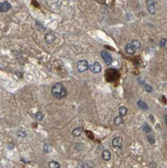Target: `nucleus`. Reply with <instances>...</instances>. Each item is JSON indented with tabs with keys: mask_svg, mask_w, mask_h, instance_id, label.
Returning <instances> with one entry per match:
<instances>
[{
	"mask_svg": "<svg viewBox=\"0 0 167 168\" xmlns=\"http://www.w3.org/2000/svg\"><path fill=\"white\" fill-rule=\"evenodd\" d=\"M67 92L61 83H55L51 88V95L56 99H61L66 96Z\"/></svg>",
	"mask_w": 167,
	"mask_h": 168,
	"instance_id": "f257e3e1",
	"label": "nucleus"
},
{
	"mask_svg": "<svg viewBox=\"0 0 167 168\" xmlns=\"http://www.w3.org/2000/svg\"><path fill=\"white\" fill-rule=\"evenodd\" d=\"M147 3V10L150 14L155 15L156 14V3L154 0H147L146 1Z\"/></svg>",
	"mask_w": 167,
	"mask_h": 168,
	"instance_id": "f03ea898",
	"label": "nucleus"
},
{
	"mask_svg": "<svg viewBox=\"0 0 167 168\" xmlns=\"http://www.w3.org/2000/svg\"><path fill=\"white\" fill-rule=\"evenodd\" d=\"M76 68H77V70H78L79 72H82V71L87 70V69L89 68V63H88V61L85 60V59L79 60V61L77 62V64H76Z\"/></svg>",
	"mask_w": 167,
	"mask_h": 168,
	"instance_id": "7ed1b4c3",
	"label": "nucleus"
},
{
	"mask_svg": "<svg viewBox=\"0 0 167 168\" xmlns=\"http://www.w3.org/2000/svg\"><path fill=\"white\" fill-rule=\"evenodd\" d=\"M89 68H90V70H91L92 72H94V73H99V72L102 71V65H101V63L98 62V61H95L94 63H92V64L89 66Z\"/></svg>",
	"mask_w": 167,
	"mask_h": 168,
	"instance_id": "20e7f679",
	"label": "nucleus"
},
{
	"mask_svg": "<svg viewBox=\"0 0 167 168\" xmlns=\"http://www.w3.org/2000/svg\"><path fill=\"white\" fill-rule=\"evenodd\" d=\"M101 55H102L104 61H105L107 64H111V63H112L113 57H112V55H111L107 50H102V51H101Z\"/></svg>",
	"mask_w": 167,
	"mask_h": 168,
	"instance_id": "39448f33",
	"label": "nucleus"
},
{
	"mask_svg": "<svg viewBox=\"0 0 167 168\" xmlns=\"http://www.w3.org/2000/svg\"><path fill=\"white\" fill-rule=\"evenodd\" d=\"M11 8V4L8 1L0 2V12H7Z\"/></svg>",
	"mask_w": 167,
	"mask_h": 168,
	"instance_id": "423d86ee",
	"label": "nucleus"
},
{
	"mask_svg": "<svg viewBox=\"0 0 167 168\" xmlns=\"http://www.w3.org/2000/svg\"><path fill=\"white\" fill-rule=\"evenodd\" d=\"M113 146L115 148H122V145H123V139L121 137H116L113 139V142H112Z\"/></svg>",
	"mask_w": 167,
	"mask_h": 168,
	"instance_id": "0eeeda50",
	"label": "nucleus"
},
{
	"mask_svg": "<svg viewBox=\"0 0 167 168\" xmlns=\"http://www.w3.org/2000/svg\"><path fill=\"white\" fill-rule=\"evenodd\" d=\"M125 50H126V52H127L129 55H134L135 52H136V49L133 47V45H132L131 43H127V44L125 45Z\"/></svg>",
	"mask_w": 167,
	"mask_h": 168,
	"instance_id": "6e6552de",
	"label": "nucleus"
},
{
	"mask_svg": "<svg viewBox=\"0 0 167 168\" xmlns=\"http://www.w3.org/2000/svg\"><path fill=\"white\" fill-rule=\"evenodd\" d=\"M44 39H45V41H46L47 43H52V42L55 40V35H54L53 33H51V32L46 33L45 36H44Z\"/></svg>",
	"mask_w": 167,
	"mask_h": 168,
	"instance_id": "1a4fd4ad",
	"label": "nucleus"
},
{
	"mask_svg": "<svg viewBox=\"0 0 167 168\" xmlns=\"http://www.w3.org/2000/svg\"><path fill=\"white\" fill-rule=\"evenodd\" d=\"M137 106L140 108V110H143V111H147L148 110V105L142 100H139L137 102Z\"/></svg>",
	"mask_w": 167,
	"mask_h": 168,
	"instance_id": "9d476101",
	"label": "nucleus"
},
{
	"mask_svg": "<svg viewBox=\"0 0 167 168\" xmlns=\"http://www.w3.org/2000/svg\"><path fill=\"white\" fill-rule=\"evenodd\" d=\"M124 123V118L122 117V116H116L115 117V119H114V124L116 125V126H120V125H122Z\"/></svg>",
	"mask_w": 167,
	"mask_h": 168,
	"instance_id": "9b49d317",
	"label": "nucleus"
},
{
	"mask_svg": "<svg viewBox=\"0 0 167 168\" xmlns=\"http://www.w3.org/2000/svg\"><path fill=\"white\" fill-rule=\"evenodd\" d=\"M102 158H103L104 160H106V161L110 160V159H111V152H110L109 150H104V151L102 152Z\"/></svg>",
	"mask_w": 167,
	"mask_h": 168,
	"instance_id": "f8f14e48",
	"label": "nucleus"
},
{
	"mask_svg": "<svg viewBox=\"0 0 167 168\" xmlns=\"http://www.w3.org/2000/svg\"><path fill=\"white\" fill-rule=\"evenodd\" d=\"M81 132H82V128H81V127H77V128H75V129L72 130L71 134H72V136H74V137H78V136L81 134Z\"/></svg>",
	"mask_w": 167,
	"mask_h": 168,
	"instance_id": "ddd939ff",
	"label": "nucleus"
},
{
	"mask_svg": "<svg viewBox=\"0 0 167 168\" xmlns=\"http://www.w3.org/2000/svg\"><path fill=\"white\" fill-rule=\"evenodd\" d=\"M131 44L133 45V47H134L136 50L140 49V47H141V42H140L138 39H133L132 42H131Z\"/></svg>",
	"mask_w": 167,
	"mask_h": 168,
	"instance_id": "4468645a",
	"label": "nucleus"
},
{
	"mask_svg": "<svg viewBox=\"0 0 167 168\" xmlns=\"http://www.w3.org/2000/svg\"><path fill=\"white\" fill-rule=\"evenodd\" d=\"M127 113H128V110H127L126 107H120V109H119V115L120 116L124 117V116L127 115Z\"/></svg>",
	"mask_w": 167,
	"mask_h": 168,
	"instance_id": "2eb2a0df",
	"label": "nucleus"
},
{
	"mask_svg": "<svg viewBox=\"0 0 167 168\" xmlns=\"http://www.w3.org/2000/svg\"><path fill=\"white\" fill-rule=\"evenodd\" d=\"M142 130L145 132V133H151V131H152V129H151V127L147 124V123H145V124H143V126H142Z\"/></svg>",
	"mask_w": 167,
	"mask_h": 168,
	"instance_id": "dca6fc26",
	"label": "nucleus"
},
{
	"mask_svg": "<svg viewBox=\"0 0 167 168\" xmlns=\"http://www.w3.org/2000/svg\"><path fill=\"white\" fill-rule=\"evenodd\" d=\"M147 140H148V142H149L150 144H154V143H155V137H154V135L148 133V135H147Z\"/></svg>",
	"mask_w": 167,
	"mask_h": 168,
	"instance_id": "f3484780",
	"label": "nucleus"
},
{
	"mask_svg": "<svg viewBox=\"0 0 167 168\" xmlns=\"http://www.w3.org/2000/svg\"><path fill=\"white\" fill-rule=\"evenodd\" d=\"M26 135H27L26 131H24V130H22V129H20V130H18V131H17V136H18V137L25 138V137H26Z\"/></svg>",
	"mask_w": 167,
	"mask_h": 168,
	"instance_id": "a211bd4d",
	"label": "nucleus"
},
{
	"mask_svg": "<svg viewBox=\"0 0 167 168\" xmlns=\"http://www.w3.org/2000/svg\"><path fill=\"white\" fill-rule=\"evenodd\" d=\"M48 166H49L50 168H58V167H60L59 163L56 162V161H50L49 164H48Z\"/></svg>",
	"mask_w": 167,
	"mask_h": 168,
	"instance_id": "6ab92c4d",
	"label": "nucleus"
},
{
	"mask_svg": "<svg viewBox=\"0 0 167 168\" xmlns=\"http://www.w3.org/2000/svg\"><path fill=\"white\" fill-rule=\"evenodd\" d=\"M160 46H161L162 48H164V49L167 50V39H166V38H162V39L160 40Z\"/></svg>",
	"mask_w": 167,
	"mask_h": 168,
	"instance_id": "aec40b11",
	"label": "nucleus"
},
{
	"mask_svg": "<svg viewBox=\"0 0 167 168\" xmlns=\"http://www.w3.org/2000/svg\"><path fill=\"white\" fill-rule=\"evenodd\" d=\"M93 163H91V162H84V163H80V164H78V166L77 167H93Z\"/></svg>",
	"mask_w": 167,
	"mask_h": 168,
	"instance_id": "412c9836",
	"label": "nucleus"
},
{
	"mask_svg": "<svg viewBox=\"0 0 167 168\" xmlns=\"http://www.w3.org/2000/svg\"><path fill=\"white\" fill-rule=\"evenodd\" d=\"M43 118H44L43 113H41V112H37V113L35 114V119H36L37 121H41Z\"/></svg>",
	"mask_w": 167,
	"mask_h": 168,
	"instance_id": "4be33fe9",
	"label": "nucleus"
},
{
	"mask_svg": "<svg viewBox=\"0 0 167 168\" xmlns=\"http://www.w3.org/2000/svg\"><path fill=\"white\" fill-rule=\"evenodd\" d=\"M144 89L147 93H152L153 92V88L150 85H148V83H144Z\"/></svg>",
	"mask_w": 167,
	"mask_h": 168,
	"instance_id": "5701e85b",
	"label": "nucleus"
},
{
	"mask_svg": "<svg viewBox=\"0 0 167 168\" xmlns=\"http://www.w3.org/2000/svg\"><path fill=\"white\" fill-rule=\"evenodd\" d=\"M50 149H51V147H50L48 144H45V145H44V147H43V151H44L45 153H48Z\"/></svg>",
	"mask_w": 167,
	"mask_h": 168,
	"instance_id": "b1692460",
	"label": "nucleus"
},
{
	"mask_svg": "<svg viewBox=\"0 0 167 168\" xmlns=\"http://www.w3.org/2000/svg\"><path fill=\"white\" fill-rule=\"evenodd\" d=\"M138 82L140 83V85H143V86H144V83H145V82H144V79H143L142 77H140V76L138 77Z\"/></svg>",
	"mask_w": 167,
	"mask_h": 168,
	"instance_id": "393cba45",
	"label": "nucleus"
},
{
	"mask_svg": "<svg viewBox=\"0 0 167 168\" xmlns=\"http://www.w3.org/2000/svg\"><path fill=\"white\" fill-rule=\"evenodd\" d=\"M149 167H157V164H156V163H150V164H149Z\"/></svg>",
	"mask_w": 167,
	"mask_h": 168,
	"instance_id": "a878e982",
	"label": "nucleus"
},
{
	"mask_svg": "<svg viewBox=\"0 0 167 168\" xmlns=\"http://www.w3.org/2000/svg\"><path fill=\"white\" fill-rule=\"evenodd\" d=\"M164 123H165V125L167 126V114L164 116Z\"/></svg>",
	"mask_w": 167,
	"mask_h": 168,
	"instance_id": "bb28decb",
	"label": "nucleus"
}]
</instances>
